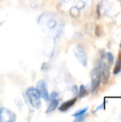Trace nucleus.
<instances>
[{"instance_id": "1", "label": "nucleus", "mask_w": 121, "mask_h": 122, "mask_svg": "<svg viewBox=\"0 0 121 122\" xmlns=\"http://www.w3.org/2000/svg\"><path fill=\"white\" fill-rule=\"evenodd\" d=\"M26 95L31 107H33L35 109H39L40 107L41 95L36 88L29 87L26 92Z\"/></svg>"}, {"instance_id": "2", "label": "nucleus", "mask_w": 121, "mask_h": 122, "mask_svg": "<svg viewBox=\"0 0 121 122\" xmlns=\"http://www.w3.org/2000/svg\"><path fill=\"white\" fill-rule=\"evenodd\" d=\"M101 83V64L94 67L91 71V91L94 94L99 88Z\"/></svg>"}, {"instance_id": "3", "label": "nucleus", "mask_w": 121, "mask_h": 122, "mask_svg": "<svg viewBox=\"0 0 121 122\" xmlns=\"http://www.w3.org/2000/svg\"><path fill=\"white\" fill-rule=\"evenodd\" d=\"M16 120V115L10 110L2 108L0 109V122H14Z\"/></svg>"}, {"instance_id": "4", "label": "nucleus", "mask_w": 121, "mask_h": 122, "mask_svg": "<svg viewBox=\"0 0 121 122\" xmlns=\"http://www.w3.org/2000/svg\"><path fill=\"white\" fill-rule=\"evenodd\" d=\"M74 54L78 61L84 66H87V56L84 49L81 46H77L74 49Z\"/></svg>"}, {"instance_id": "5", "label": "nucleus", "mask_w": 121, "mask_h": 122, "mask_svg": "<svg viewBox=\"0 0 121 122\" xmlns=\"http://www.w3.org/2000/svg\"><path fill=\"white\" fill-rule=\"evenodd\" d=\"M36 89H38L41 97L45 101L49 100V94H48V92L47 89V85L44 80H41L37 83Z\"/></svg>"}, {"instance_id": "6", "label": "nucleus", "mask_w": 121, "mask_h": 122, "mask_svg": "<svg viewBox=\"0 0 121 122\" xmlns=\"http://www.w3.org/2000/svg\"><path fill=\"white\" fill-rule=\"evenodd\" d=\"M110 77V66L109 65L104 62L101 65V81L103 84H107Z\"/></svg>"}, {"instance_id": "7", "label": "nucleus", "mask_w": 121, "mask_h": 122, "mask_svg": "<svg viewBox=\"0 0 121 122\" xmlns=\"http://www.w3.org/2000/svg\"><path fill=\"white\" fill-rule=\"evenodd\" d=\"M77 99L76 98H73L72 99H70L68 101L65 102L64 103H63L58 108V110L60 112H66L68 109H69L71 107H73V105L76 103Z\"/></svg>"}, {"instance_id": "8", "label": "nucleus", "mask_w": 121, "mask_h": 122, "mask_svg": "<svg viewBox=\"0 0 121 122\" xmlns=\"http://www.w3.org/2000/svg\"><path fill=\"white\" fill-rule=\"evenodd\" d=\"M59 101L58 100V98H51V103L46 112V113H50L51 112H53L58 105Z\"/></svg>"}, {"instance_id": "9", "label": "nucleus", "mask_w": 121, "mask_h": 122, "mask_svg": "<svg viewBox=\"0 0 121 122\" xmlns=\"http://www.w3.org/2000/svg\"><path fill=\"white\" fill-rule=\"evenodd\" d=\"M121 52L119 53V56L118 58V60L116 63L115 65V68L113 70V74H117L119 72H121Z\"/></svg>"}, {"instance_id": "10", "label": "nucleus", "mask_w": 121, "mask_h": 122, "mask_svg": "<svg viewBox=\"0 0 121 122\" xmlns=\"http://www.w3.org/2000/svg\"><path fill=\"white\" fill-rule=\"evenodd\" d=\"M88 107H86V108H84V109H80V110L77 111L76 113H74L72 116H73V117H78V116H79V115L83 114H85V113L87 112V110H88Z\"/></svg>"}, {"instance_id": "11", "label": "nucleus", "mask_w": 121, "mask_h": 122, "mask_svg": "<svg viewBox=\"0 0 121 122\" xmlns=\"http://www.w3.org/2000/svg\"><path fill=\"white\" fill-rule=\"evenodd\" d=\"M87 95V91L83 85H81L80 86V92H79V96L80 97H84Z\"/></svg>"}, {"instance_id": "12", "label": "nucleus", "mask_w": 121, "mask_h": 122, "mask_svg": "<svg viewBox=\"0 0 121 122\" xmlns=\"http://www.w3.org/2000/svg\"><path fill=\"white\" fill-rule=\"evenodd\" d=\"M86 117H87V115L85 114L79 115V116L76 117V119H75V122H83V121H84V119H86Z\"/></svg>"}, {"instance_id": "13", "label": "nucleus", "mask_w": 121, "mask_h": 122, "mask_svg": "<svg viewBox=\"0 0 121 122\" xmlns=\"http://www.w3.org/2000/svg\"><path fill=\"white\" fill-rule=\"evenodd\" d=\"M107 56H108V61L110 64H112L113 61V54L111 53V52H108L107 54Z\"/></svg>"}, {"instance_id": "14", "label": "nucleus", "mask_w": 121, "mask_h": 122, "mask_svg": "<svg viewBox=\"0 0 121 122\" xmlns=\"http://www.w3.org/2000/svg\"><path fill=\"white\" fill-rule=\"evenodd\" d=\"M72 89H73V92H75L76 94H78V89H77L76 86H73V88H72Z\"/></svg>"}, {"instance_id": "15", "label": "nucleus", "mask_w": 121, "mask_h": 122, "mask_svg": "<svg viewBox=\"0 0 121 122\" xmlns=\"http://www.w3.org/2000/svg\"><path fill=\"white\" fill-rule=\"evenodd\" d=\"M103 106H104V104H102L101 105H100V106H99V107H98V108H97V109L95 110V112H98L99 109H101L103 107Z\"/></svg>"}, {"instance_id": "16", "label": "nucleus", "mask_w": 121, "mask_h": 122, "mask_svg": "<svg viewBox=\"0 0 121 122\" xmlns=\"http://www.w3.org/2000/svg\"></svg>"}]
</instances>
